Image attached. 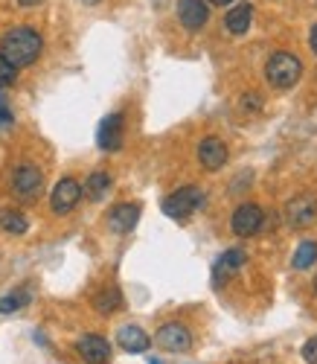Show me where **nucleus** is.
Returning a JSON list of instances; mask_svg holds the SVG:
<instances>
[{
	"mask_svg": "<svg viewBox=\"0 0 317 364\" xmlns=\"http://www.w3.org/2000/svg\"><path fill=\"white\" fill-rule=\"evenodd\" d=\"M12 190L21 201H36L44 190V175L36 164H21L12 175Z\"/></svg>",
	"mask_w": 317,
	"mask_h": 364,
	"instance_id": "nucleus-5",
	"label": "nucleus"
},
{
	"mask_svg": "<svg viewBox=\"0 0 317 364\" xmlns=\"http://www.w3.org/2000/svg\"><path fill=\"white\" fill-rule=\"evenodd\" d=\"M76 350H79V355H82L85 361H90V364H105V361L111 358V344H108L102 336H82V338L76 341Z\"/></svg>",
	"mask_w": 317,
	"mask_h": 364,
	"instance_id": "nucleus-12",
	"label": "nucleus"
},
{
	"mask_svg": "<svg viewBox=\"0 0 317 364\" xmlns=\"http://www.w3.org/2000/svg\"><path fill=\"white\" fill-rule=\"evenodd\" d=\"M242 108H245V111H259V108H262L259 94H247V97L242 100Z\"/></svg>",
	"mask_w": 317,
	"mask_h": 364,
	"instance_id": "nucleus-25",
	"label": "nucleus"
},
{
	"mask_svg": "<svg viewBox=\"0 0 317 364\" xmlns=\"http://www.w3.org/2000/svg\"><path fill=\"white\" fill-rule=\"evenodd\" d=\"M210 4H213V6H227V4H233V0H207V6H210Z\"/></svg>",
	"mask_w": 317,
	"mask_h": 364,
	"instance_id": "nucleus-27",
	"label": "nucleus"
},
{
	"mask_svg": "<svg viewBox=\"0 0 317 364\" xmlns=\"http://www.w3.org/2000/svg\"><path fill=\"white\" fill-rule=\"evenodd\" d=\"M265 76H268V82H271L274 87L289 90V87H294V85L300 82V76H303V62H300L294 53H274V55L268 58V65H265Z\"/></svg>",
	"mask_w": 317,
	"mask_h": 364,
	"instance_id": "nucleus-2",
	"label": "nucleus"
},
{
	"mask_svg": "<svg viewBox=\"0 0 317 364\" xmlns=\"http://www.w3.org/2000/svg\"><path fill=\"white\" fill-rule=\"evenodd\" d=\"M137 219H140V204H117L111 213H108V225H111V230L114 233H129V230H134V225H137Z\"/></svg>",
	"mask_w": 317,
	"mask_h": 364,
	"instance_id": "nucleus-14",
	"label": "nucleus"
},
{
	"mask_svg": "<svg viewBox=\"0 0 317 364\" xmlns=\"http://www.w3.org/2000/svg\"><path fill=\"white\" fill-rule=\"evenodd\" d=\"M0 228L12 236H21V233H26L29 222L23 219V213H18V210H0Z\"/></svg>",
	"mask_w": 317,
	"mask_h": 364,
	"instance_id": "nucleus-19",
	"label": "nucleus"
},
{
	"mask_svg": "<svg viewBox=\"0 0 317 364\" xmlns=\"http://www.w3.org/2000/svg\"><path fill=\"white\" fill-rule=\"evenodd\" d=\"M6 126H12V108H9L6 97L0 94V129H6Z\"/></svg>",
	"mask_w": 317,
	"mask_h": 364,
	"instance_id": "nucleus-23",
	"label": "nucleus"
},
{
	"mask_svg": "<svg viewBox=\"0 0 317 364\" xmlns=\"http://www.w3.org/2000/svg\"><path fill=\"white\" fill-rule=\"evenodd\" d=\"M198 161H201V166L210 169V172L221 169V166L227 164V146H225V140H218V137H204L201 146H198Z\"/></svg>",
	"mask_w": 317,
	"mask_h": 364,
	"instance_id": "nucleus-11",
	"label": "nucleus"
},
{
	"mask_svg": "<svg viewBox=\"0 0 317 364\" xmlns=\"http://www.w3.org/2000/svg\"><path fill=\"white\" fill-rule=\"evenodd\" d=\"M157 344L169 353H186L193 347V336H189V329L183 323H163L157 329Z\"/></svg>",
	"mask_w": 317,
	"mask_h": 364,
	"instance_id": "nucleus-9",
	"label": "nucleus"
},
{
	"mask_svg": "<svg viewBox=\"0 0 317 364\" xmlns=\"http://www.w3.org/2000/svg\"><path fill=\"white\" fill-rule=\"evenodd\" d=\"M285 225L294 228V230H306L317 222V198L311 193L294 196L289 204H285Z\"/></svg>",
	"mask_w": 317,
	"mask_h": 364,
	"instance_id": "nucleus-4",
	"label": "nucleus"
},
{
	"mask_svg": "<svg viewBox=\"0 0 317 364\" xmlns=\"http://www.w3.org/2000/svg\"><path fill=\"white\" fill-rule=\"evenodd\" d=\"M250 21H253V9H250V4H239V6H233V9L227 12L225 26H227V33H230V36H245L247 29H250Z\"/></svg>",
	"mask_w": 317,
	"mask_h": 364,
	"instance_id": "nucleus-16",
	"label": "nucleus"
},
{
	"mask_svg": "<svg viewBox=\"0 0 317 364\" xmlns=\"http://www.w3.org/2000/svg\"><path fill=\"white\" fill-rule=\"evenodd\" d=\"M262 222H265V213L259 204H239L230 219V228L236 236H257L262 230Z\"/></svg>",
	"mask_w": 317,
	"mask_h": 364,
	"instance_id": "nucleus-6",
	"label": "nucleus"
},
{
	"mask_svg": "<svg viewBox=\"0 0 317 364\" xmlns=\"http://www.w3.org/2000/svg\"><path fill=\"white\" fill-rule=\"evenodd\" d=\"M314 259H317V242H303V245L294 251V268L297 271H306V268H311L314 265Z\"/></svg>",
	"mask_w": 317,
	"mask_h": 364,
	"instance_id": "nucleus-21",
	"label": "nucleus"
},
{
	"mask_svg": "<svg viewBox=\"0 0 317 364\" xmlns=\"http://www.w3.org/2000/svg\"><path fill=\"white\" fill-rule=\"evenodd\" d=\"M15 76H18V73H15V68H12L9 62H6L4 55H0V87L12 85V82H15Z\"/></svg>",
	"mask_w": 317,
	"mask_h": 364,
	"instance_id": "nucleus-22",
	"label": "nucleus"
},
{
	"mask_svg": "<svg viewBox=\"0 0 317 364\" xmlns=\"http://www.w3.org/2000/svg\"><path fill=\"white\" fill-rule=\"evenodd\" d=\"M122 129H125L122 114H108L102 123H100V132H97L100 149L102 151H117L122 146Z\"/></svg>",
	"mask_w": 317,
	"mask_h": 364,
	"instance_id": "nucleus-10",
	"label": "nucleus"
},
{
	"mask_svg": "<svg viewBox=\"0 0 317 364\" xmlns=\"http://www.w3.org/2000/svg\"><path fill=\"white\" fill-rule=\"evenodd\" d=\"M149 364H161V361H157V358H151V361H149Z\"/></svg>",
	"mask_w": 317,
	"mask_h": 364,
	"instance_id": "nucleus-30",
	"label": "nucleus"
},
{
	"mask_svg": "<svg viewBox=\"0 0 317 364\" xmlns=\"http://www.w3.org/2000/svg\"><path fill=\"white\" fill-rule=\"evenodd\" d=\"M178 18H181V23L186 29H193L195 33V29H201L207 23L210 9H207L204 0H178Z\"/></svg>",
	"mask_w": 317,
	"mask_h": 364,
	"instance_id": "nucleus-13",
	"label": "nucleus"
},
{
	"mask_svg": "<svg viewBox=\"0 0 317 364\" xmlns=\"http://www.w3.org/2000/svg\"><path fill=\"white\" fill-rule=\"evenodd\" d=\"M201 204H204V190L201 187H181V190H175L172 196L163 198V213L169 219L183 222V219L193 216Z\"/></svg>",
	"mask_w": 317,
	"mask_h": 364,
	"instance_id": "nucleus-3",
	"label": "nucleus"
},
{
	"mask_svg": "<svg viewBox=\"0 0 317 364\" xmlns=\"http://www.w3.org/2000/svg\"><path fill=\"white\" fill-rule=\"evenodd\" d=\"M33 300V294H29L26 289H18L6 297H0V315H9V312H18L21 306H26V303Z\"/></svg>",
	"mask_w": 317,
	"mask_h": 364,
	"instance_id": "nucleus-20",
	"label": "nucleus"
},
{
	"mask_svg": "<svg viewBox=\"0 0 317 364\" xmlns=\"http://www.w3.org/2000/svg\"><path fill=\"white\" fill-rule=\"evenodd\" d=\"M21 6H38V4H44V0H18Z\"/></svg>",
	"mask_w": 317,
	"mask_h": 364,
	"instance_id": "nucleus-28",
	"label": "nucleus"
},
{
	"mask_svg": "<svg viewBox=\"0 0 317 364\" xmlns=\"http://www.w3.org/2000/svg\"><path fill=\"white\" fill-rule=\"evenodd\" d=\"M314 291H317V277H314Z\"/></svg>",
	"mask_w": 317,
	"mask_h": 364,
	"instance_id": "nucleus-31",
	"label": "nucleus"
},
{
	"mask_svg": "<svg viewBox=\"0 0 317 364\" xmlns=\"http://www.w3.org/2000/svg\"><path fill=\"white\" fill-rule=\"evenodd\" d=\"M308 44H311V50H314V55H317V23L311 26V33H308Z\"/></svg>",
	"mask_w": 317,
	"mask_h": 364,
	"instance_id": "nucleus-26",
	"label": "nucleus"
},
{
	"mask_svg": "<svg viewBox=\"0 0 317 364\" xmlns=\"http://www.w3.org/2000/svg\"><path fill=\"white\" fill-rule=\"evenodd\" d=\"M303 358H306V364H317V336L303 344Z\"/></svg>",
	"mask_w": 317,
	"mask_h": 364,
	"instance_id": "nucleus-24",
	"label": "nucleus"
},
{
	"mask_svg": "<svg viewBox=\"0 0 317 364\" xmlns=\"http://www.w3.org/2000/svg\"><path fill=\"white\" fill-rule=\"evenodd\" d=\"M82 4H87V6H97V4H100V0H82Z\"/></svg>",
	"mask_w": 317,
	"mask_h": 364,
	"instance_id": "nucleus-29",
	"label": "nucleus"
},
{
	"mask_svg": "<svg viewBox=\"0 0 317 364\" xmlns=\"http://www.w3.org/2000/svg\"><path fill=\"white\" fill-rule=\"evenodd\" d=\"M117 344H119L125 353H146L151 341H149V336H146L140 326L129 323V326H122V329L117 332Z\"/></svg>",
	"mask_w": 317,
	"mask_h": 364,
	"instance_id": "nucleus-15",
	"label": "nucleus"
},
{
	"mask_svg": "<svg viewBox=\"0 0 317 364\" xmlns=\"http://www.w3.org/2000/svg\"><path fill=\"white\" fill-rule=\"evenodd\" d=\"M41 50H44V38L33 26H12L9 33L0 38V55H4L15 70L29 68L41 55Z\"/></svg>",
	"mask_w": 317,
	"mask_h": 364,
	"instance_id": "nucleus-1",
	"label": "nucleus"
},
{
	"mask_svg": "<svg viewBox=\"0 0 317 364\" xmlns=\"http://www.w3.org/2000/svg\"><path fill=\"white\" fill-rule=\"evenodd\" d=\"M245 262H247V254H245L242 248L225 251V254L215 259V265H213V283H215V286H225L233 274H239V271L245 268Z\"/></svg>",
	"mask_w": 317,
	"mask_h": 364,
	"instance_id": "nucleus-8",
	"label": "nucleus"
},
{
	"mask_svg": "<svg viewBox=\"0 0 317 364\" xmlns=\"http://www.w3.org/2000/svg\"><path fill=\"white\" fill-rule=\"evenodd\" d=\"M93 306H97V312H102V315H111V312H117V309H122V294H119V289H105V291H100L97 297H93Z\"/></svg>",
	"mask_w": 317,
	"mask_h": 364,
	"instance_id": "nucleus-18",
	"label": "nucleus"
},
{
	"mask_svg": "<svg viewBox=\"0 0 317 364\" xmlns=\"http://www.w3.org/2000/svg\"><path fill=\"white\" fill-rule=\"evenodd\" d=\"M79 198H82V184H79V181L76 178H61L55 184V190H53L50 204H53V210L58 216H65V213H70V210L79 204Z\"/></svg>",
	"mask_w": 317,
	"mask_h": 364,
	"instance_id": "nucleus-7",
	"label": "nucleus"
},
{
	"mask_svg": "<svg viewBox=\"0 0 317 364\" xmlns=\"http://www.w3.org/2000/svg\"><path fill=\"white\" fill-rule=\"evenodd\" d=\"M108 190H111V175H108V172H93V175L85 181L82 196H87L90 201H100Z\"/></svg>",
	"mask_w": 317,
	"mask_h": 364,
	"instance_id": "nucleus-17",
	"label": "nucleus"
}]
</instances>
